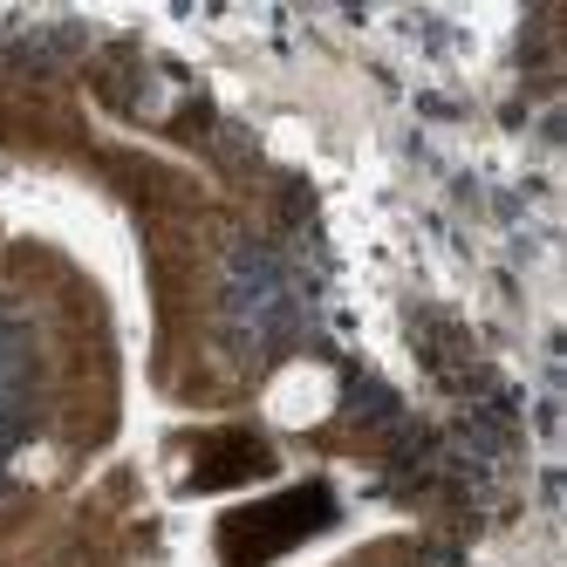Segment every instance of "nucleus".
<instances>
[{"instance_id": "f257e3e1", "label": "nucleus", "mask_w": 567, "mask_h": 567, "mask_svg": "<svg viewBox=\"0 0 567 567\" xmlns=\"http://www.w3.org/2000/svg\"><path fill=\"white\" fill-rule=\"evenodd\" d=\"M321 411H329V377H321V370H288L274 383V417L280 424H308Z\"/></svg>"}]
</instances>
